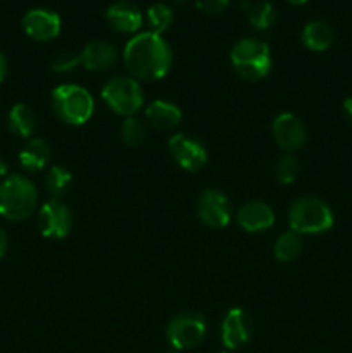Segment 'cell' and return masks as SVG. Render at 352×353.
<instances>
[{
	"label": "cell",
	"mask_w": 352,
	"mask_h": 353,
	"mask_svg": "<svg viewBox=\"0 0 352 353\" xmlns=\"http://www.w3.org/2000/svg\"><path fill=\"white\" fill-rule=\"evenodd\" d=\"M244 9L247 10L248 23L255 28V30H268L273 26L276 19V10L269 0H259V2L248 3L245 0Z\"/></svg>",
	"instance_id": "obj_21"
},
{
	"label": "cell",
	"mask_w": 352,
	"mask_h": 353,
	"mask_svg": "<svg viewBox=\"0 0 352 353\" xmlns=\"http://www.w3.org/2000/svg\"><path fill=\"white\" fill-rule=\"evenodd\" d=\"M169 152L176 164L188 172L200 171L207 162L206 147L197 138L188 134H173L169 138Z\"/></svg>",
	"instance_id": "obj_9"
},
{
	"label": "cell",
	"mask_w": 352,
	"mask_h": 353,
	"mask_svg": "<svg viewBox=\"0 0 352 353\" xmlns=\"http://www.w3.org/2000/svg\"><path fill=\"white\" fill-rule=\"evenodd\" d=\"M231 64L245 81H259L271 71L273 59L269 47L257 38H244L231 48Z\"/></svg>",
	"instance_id": "obj_3"
},
{
	"label": "cell",
	"mask_w": 352,
	"mask_h": 353,
	"mask_svg": "<svg viewBox=\"0 0 352 353\" xmlns=\"http://www.w3.org/2000/svg\"><path fill=\"white\" fill-rule=\"evenodd\" d=\"M6 76H7V59L6 55L0 52V85H2V81L6 79Z\"/></svg>",
	"instance_id": "obj_30"
},
{
	"label": "cell",
	"mask_w": 352,
	"mask_h": 353,
	"mask_svg": "<svg viewBox=\"0 0 352 353\" xmlns=\"http://www.w3.org/2000/svg\"><path fill=\"white\" fill-rule=\"evenodd\" d=\"M7 174V164L2 157H0V178Z\"/></svg>",
	"instance_id": "obj_32"
},
{
	"label": "cell",
	"mask_w": 352,
	"mask_h": 353,
	"mask_svg": "<svg viewBox=\"0 0 352 353\" xmlns=\"http://www.w3.org/2000/svg\"><path fill=\"white\" fill-rule=\"evenodd\" d=\"M79 64V55L72 54V52H62L57 57L52 61L50 69L57 74H66V72H71L72 69H76V65Z\"/></svg>",
	"instance_id": "obj_27"
},
{
	"label": "cell",
	"mask_w": 352,
	"mask_h": 353,
	"mask_svg": "<svg viewBox=\"0 0 352 353\" xmlns=\"http://www.w3.org/2000/svg\"><path fill=\"white\" fill-rule=\"evenodd\" d=\"M145 137H147V126L135 116L126 117L124 123L121 124V140L128 147H138L144 143Z\"/></svg>",
	"instance_id": "obj_25"
},
{
	"label": "cell",
	"mask_w": 352,
	"mask_h": 353,
	"mask_svg": "<svg viewBox=\"0 0 352 353\" xmlns=\"http://www.w3.org/2000/svg\"><path fill=\"white\" fill-rule=\"evenodd\" d=\"M145 17H147L150 31L161 34L162 31H166L173 24L175 14H173V9L168 3H154V6H150L147 9Z\"/></svg>",
	"instance_id": "obj_24"
},
{
	"label": "cell",
	"mask_w": 352,
	"mask_h": 353,
	"mask_svg": "<svg viewBox=\"0 0 352 353\" xmlns=\"http://www.w3.org/2000/svg\"><path fill=\"white\" fill-rule=\"evenodd\" d=\"M72 228V214L62 200L52 199L38 212V230L45 238L62 240Z\"/></svg>",
	"instance_id": "obj_8"
},
{
	"label": "cell",
	"mask_w": 352,
	"mask_h": 353,
	"mask_svg": "<svg viewBox=\"0 0 352 353\" xmlns=\"http://www.w3.org/2000/svg\"><path fill=\"white\" fill-rule=\"evenodd\" d=\"M23 30L31 40L48 41L61 33V17L48 9H31L23 17Z\"/></svg>",
	"instance_id": "obj_13"
},
{
	"label": "cell",
	"mask_w": 352,
	"mask_h": 353,
	"mask_svg": "<svg viewBox=\"0 0 352 353\" xmlns=\"http://www.w3.org/2000/svg\"><path fill=\"white\" fill-rule=\"evenodd\" d=\"M9 128L17 137L30 138L37 130V114L26 103H16L9 112Z\"/></svg>",
	"instance_id": "obj_20"
},
{
	"label": "cell",
	"mask_w": 352,
	"mask_h": 353,
	"mask_svg": "<svg viewBox=\"0 0 352 353\" xmlns=\"http://www.w3.org/2000/svg\"><path fill=\"white\" fill-rule=\"evenodd\" d=\"M190 2V0H176V3H179V6H183V3Z\"/></svg>",
	"instance_id": "obj_34"
},
{
	"label": "cell",
	"mask_w": 352,
	"mask_h": 353,
	"mask_svg": "<svg viewBox=\"0 0 352 353\" xmlns=\"http://www.w3.org/2000/svg\"><path fill=\"white\" fill-rule=\"evenodd\" d=\"M145 117L155 130L169 131L182 123V110L168 100H154L145 109Z\"/></svg>",
	"instance_id": "obj_17"
},
{
	"label": "cell",
	"mask_w": 352,
	"mask_h": 353,
	"mask_svg": "<svg viewBox=\"0 0 352 353\" xmlns=\"http://www.w3.org/2000/svg\"><path fill=\"white\" fill-rule=\"evenodd\" d=\"M273 137L282 150L297 152L306 145L307 131L295 114L283 112L273 121Z\"/></svg>",
	"instance_id": "obj_12"
},
{
	"label": "cell",
	"mask_w": 352,
	"mask_h": 353,
	"mask_svg": "<svg viewBox=\"0 0 352 353\" xmlns=\"http://www.w3.org/2000/svg\"><path fill=\"white\" fill-rule=\"evenodd\" d=\"M254 331L251 316L242 309H231L221 323V341L226 350H237L248 343Z\"/></svg>",
	"instance_id": "obj_11"
},
{
	"label": "cell",
	"mask_w": 352,
	"mask_h": 353,
	"mask_svg": "<svg viewBox=\"0 0 352 353\" xmlns=\"http://www.w3.org/2000/svg\"><path fill=\"white\" fill-rule=\"evenodd\" d=\"M344 114L352 124V97H349V99L344 100Z\"/></svg>",
	"instance_id": "obj_31"
},
{
	"label": "cell",
	"mask_w": 352,
	"mask_h": 353,
	"mask_svg": "<svg viewBox=\"0 0 352 353\" xmlns=\"http://www.w3.org/2000/svg\"><path fill=\"white\" fill-rule=\"evenodd\" d=\"M216 353H228L226 350H221V352H216Z\"/></svg>",
	"instance_id": "obj_35"
},
{
	"label": "cell",
	"mask_w": 352,
	"mask_h": 353,
	"mask_svg": "<svg viewBox=\"0 0 352 353\" xmlns=\"http://www.w3.org/2000/svg\"><path fill=\"white\" fill-rule=\"evenodd\" d=\"M106 19L119 33H137L144 24V14L133 2L117 0L106 10Z\"/></svg>",
	"instance_id": "obj_14"
},
{
	"label": "cell",
	"mask_w": 352,
	"mask_h": 353,
	"mask_svg": "<svg viewBox=\"0 0 352 353\" xmlns=\"http://www.w3.org/2000/svg\"><path fill=\"white\" fill-rule=\"evenodd\" d=\"M55 116L72 126H81L92 117L95 102L86 88L79 85H61L52 92Z\"/></svg>",
	"instance_id": "obj_5"
},
{
	"label": "cell",
	"mask_w": 352,
	"mask_h": 353,
	"mask_svg": "<svg viewBox=\"0 0 352 353\" xmlns=\"http://www.w3.org/2000/svg\"><path fill=\"white\" fill-rule=\"evenodd\" d=\"M168 353H178L176 350H173V352H168Z\"/></svg>",
	"instance_id": "obj_36"
},
{
	"label": "cell",
	"mask_w": 352,
	"mask_h": 353,
	"mask_svg": "<svg viewBox=\"0 0 352 353\" xmlns=\"http://www.w3.org/2000/svg\"><path fill=\"white\" fill-rule=\"evenodd\" d=\"M335 31L324 21H311L302 30V43L313 52H324L333 45Z\"/></svg>",
	"instance_id": "obj_19"
},
{
	"label": "cell",
	"mask_w": 352,
	"mask_h": 353,
	"mask_svg": "<svg viewBox=\"0 0 352 353\" xmlns=\"http://www.w3.org/2000/svg\"><path fill=\"white\" fill-rule=\"evenodd\" d=\"M38 203L37 186L24 176L12 174L0 183V216L9 221H24Z\"/></svg>",
	"instance_id": "obj_2"
},
{
	"label": "cell",
	"mask_w": 352,
	"mask_h": 353,
	"mask_svg": "<svg viewBox=\"0 0 352 353\" xmlns=\"http://www.w3.org/2000/svg\"><path fill=\"white\" fill-rule=\"evenodd\" d=\"M45 186L54 199L61 200V196H64L72 186L71 172L62 165H52L45 178Z\"/></svg>",
	"instance_id": "obj_23"
},
{
	"label": "cell",
	"mask_w": 352,
	"mask_h": 353,
	"mask_svg": "<svg viewBox=\"0 0 352 353\" xmlns=\"http://www.w3.org/2000/svg\"><path fill=\"white\" fill-rule=\"evenodd\" d=\"M166 336L175 350L195 348L206 336V319L199 312L176 314L166 327Z\"/></svg>",
	"instance_id": "obj_7"
},
{
	"label": "cell",
	"mask_w": 352,
	"mask_h": 353,
	"mask_svg": "<svg viewBox=\"0 0 352 353\" xmlns=\"http://www.w3.org/2000/svg\"><path fill=\"white\" fill-rule=\"evenodd\" d=\"M128 72L135 79L155 81L164 78L173 64V52L168 41L154 31H144L131 38L123 52Z\"/></svg>",
	"instance_id": "obj_1"
},
{
	"label": "cell",
	"mask_w": 352,
	"mask_h": 353,
	"mask_svg": "<svg viewBox=\"0 0 352 353\" xmlns=\"http://www.w3.org/2000/svg\"><path fill=\"white\" fill-rule=\"evenodd\" d=\"M237 221L245 231L248 233H257V231L269 230L275 224V212L271 207L259 200L244 203L237 212Z\"/></svg>",
	"instance_id": "obj_15"
},
{
	"label": "cell",
	"mask_w": 352,
	"mask_h": 353,
	"mask_svg": "<svg viewBox=\"0 0 352 353\" xmlns=\"http://www.w3.org/2000/svg\"><path fill=\"white\" fill-rule=\"evenodd\" d=\"M197 214L209 228H224L231 217L230 200L219 190H206L197 200Z\"/></svg>",
	"instance_id": "obj_10"
},
{
	"label": "cell",
	"mask_w": 352,
	"mask_h": 353,
	"mask_svg": "<svg viewBox=\"0 0 352 353\" xmlns=\"http://www.w3.org/2000/svg\"><path fill=\"white\" fill-rule=\"evenodd\" d=\"M102 99L116 114L131 117L144 107V90L130 76H116L102 88Z\"/></svg>",
	"instance_id": "obj_6"
},
{
	"label": "cell",
	"mask_w": 352,
	"mask_h": 353,
	"mask_svg": "<svg viewBox=\"0 0 352 353\" xmlns=\"http://www.w3.org/2000/svg\"><path fill=\"white\" fill-rule=\"evenodd\" d=\"M302 252V238L295 231H285L278 236L275 243V257L280 262H290L299 257Z\"/></svg>",
	"instance_id": "obj_22"
},
{
	"label": "cell",
	"mask_w": 352,
	"mask_h": 353,
	"mask_svg": "<svg viewBox=\"0 0 352 353\" xmlns=\"http://www.w3.org/2000/svg\"><path fill=\"white\" fill-rule=\"evenodd\" d=\"M195 6L200 12L209 14V16H217L224 12L230 6V0H195Z\"/></svg>",
	"instance_id": "obj_28"
},
{
	"label": "cell",
	"mask_w": 352,
	"mask_h": 353,
	"mask_svg": "<svg viewBox=\"0 0 352 353\" xmlns=\"http://www.w3.org/2000/svg\"><path fill=\"white\" fill-rule=\"evenodd\" d=\"M286 2H290L292 6H302V3H306L307 0H286Z\"/></svg>",
	"instance_id": "obj_33"
},
{
	"label": "cell",
	"mask_w": 352,
	"mask_h": 353,
	"mask_svg": "<svg viewBox=\"0 0 352 353\" xmlns=\"http://www.w3.org/2000/svg\"><path fill=\"white\" fill-rule=\"evenodd\" d=\"M7 245H9V240H7V234H6V231H3L2 228H0V261H2L3 255H6Z\"/></svg>",
	"instance_id": "obj_29"
},
{
	"label": "cell",
	"mask_w": 352,
	"mask_h": 353,
	"mask_svg": "<svg viewBox=\"0 0 352 353\" xmlns=\"http://www.w3.org/2000/svg\"><path fill=\"white\" fill-rule=\"evenodd\" d=\"M299 171H300L299 161H297V157H293L292 154L283 155L275 165L276 179H278L282 185H290V183L295 181L297 176H299Z\"/></svg>",
	"instance_id": "obj_26"
},
{
	"label": "cell",
	"mask_w": 352,
	"mask_h": 353,
	"mask_svg": "<svg viewBox=\"0 0 352 353\" xmlns=\"http://www.w3.org/2000/svg\"><path fill=\"white\" fill-rule=\"evenodd\" d=\"M117 61V50L107 41H90L79 54V64L88 71H106Z\"/></svg>",
	"instance_id": "obj_16"
},
{
	"label": "cell",
	"mask_w": 352,
	"mask_h": 353,
	"mask_svg": "<svg viewBox=\"0 0 352 353\" xmlns=\"http://www.w3.org/2000/svg\"><path fill=\"white\" fill-rule=\"evenodd\" d=\"M289 223L292 231L299 234H320L331 230L333 212L328 203L317 196H302L290 207Z\"/></svg>",
	"instance_id": "obj_4"
},
{
	"label": "cell",
	"mask_w": 352,
	"mask_h": 353,
	"mask_svg": "<svg viewBox=\"0 0 352 353\" xmlns=\"http://www.w3.org/2000/svg\"><path fill=\"white\" fill-rule=\"evenodd\" d=\"M50 147L41 138H31L19 152V164L28 172H38L50 162Z\"/></svg>",
	"instance_id": "obj_18"
}]
</instances>
